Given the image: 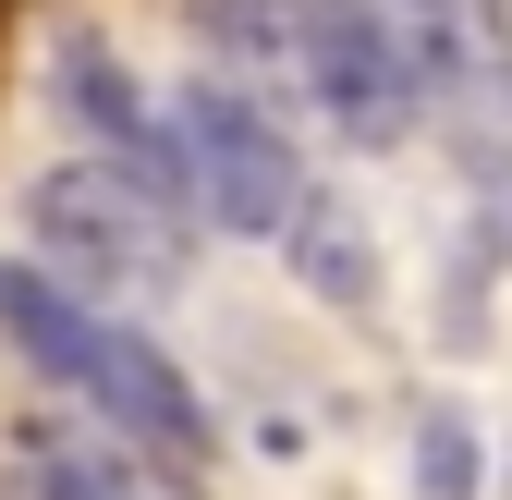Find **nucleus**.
<instances>
[{
  "label": "nucleus",
  "mask_w": 512,
  "mask_h": 500,
  "mask_svg": "<svg viewBox=\"0 0 512 500\" xmlns=\"http://www.w3.org/2000/svg\"><path fill=\"white\" fill-rule=\"evenodd\" d=\"M0 342H13L25 366H49L61 391H86L110 427H135L147 452H196L208 440V403L183 391V366L135 330H110L86 293H61V269H13L0 257Z\"/></svg>",
  "instance_id": "obj_1"
},
{
  "label": "nucleus",
  "mask_w": 512,
  "mask_h": 500,
  "mask_svg": "<svg viewBox=\"0 0 512 500\" xmlns=\"http://www.w3.org/2000/svg\"><path fill=\"white\" fill-rule=\"evenodd\" d=\"M183 208L159 171L135 159H61L37 171V196H25V232H37V257L49 269H86V281H171L183 269Z\"/></svg>",
  "instance_id": "obj_2"
},
{
  "label": "nucleus",
  "mask_w": 512,
  "mask_h": 500,
  "mask_svg": "<svg viewBox=\"0 0 512 500\" xmlns=\"http://www.w3.org/2000/svg\"><path fill=\"white\" fill-rule=\"evenodd\" d=\"M427 74H439V49L415 25V0H403V25L378 13V0H305V98L330 110L354 147H391L427 110Z\"/></svg>",
  "instance_id": "obj_3"
},
{
  "label": "nucleus",
  "mask_w": 512,
  "mask_h": 500,
  "mask_svg": "<svg viewBox=\"0 0 512 500\" xmlns=\"http://www.w3.org/2000/svg\"><path fill=\"white\" fill-rule=\"evenodd\" d=\"M171 171H183V208H196L208 232H281L305 208V171L281 147V122L244 110L232 86H196L171 110Z\"/></svg>",
  "instance_id": "obj_4"
},
{
  "label": "nucleus",
  "mask_w": 512,
  "mask_h": 500,
  "mask_svg": "<svg viewBox=\"0 0 512 500\" xmlns=\"http://www.w3.org/2000/svg\"><path fill=\"white\" fill-rule=\"evenodd\" d=\"M13 500H196V488L171 464H147V440L110 415H25L13 427Z\"/></svg>",
  "instance_id": "obj_5"
},
{
  "label": "nucleus",
  "mask_w": 512,
  "mask_h": 500,
  "mask_svg": "<svg viewBox=\"0 0 512 500\" xmlns=\"http://www.w3.org/2000/svg\"><path fill=\"white\" fill-rule=\"evenodd\" d=\"M281 244L305 257V281L330 293V305H378V257H366V232H354L342 196H317V183H305V208L281 220Z\"/></svg>",
  "instance_id": "obj_6"
},
{
  "label": "nucleus",
  "mask_w": 512,
  "mask_h": 500,
  "mask_svg": "<svg viewBox=\"0 0 512 500\" xmlns=\"http://www.w3.org/2000/svg\"><path fill=\"white\" fill-rule=\"evenodd\" d=\"M196 13V37L220 49V61H244V74H305V0H183Z\"/></svg>",
  "instance_id": "obj_7"
},
{
  "label": "nucleus",
  "mask_w": 512,
  "mask_h": 500,
  "mask_svg": "<svg viewBox=\"0 0 512 500\" xmlns=\"http://www.w3.org/2000/svg\"><path fill=\"white\" fill-rule=\"evenodd\" d=\"M415 500H476V427L452 403L415 415Z\"/></svg>",
  "instance_id": "obj_8"
}]
</instances>
